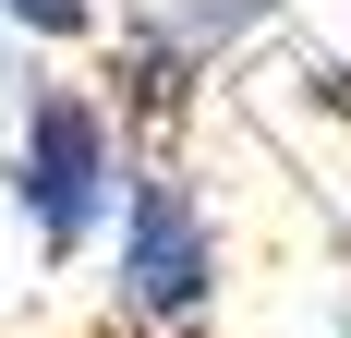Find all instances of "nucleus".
Here are the masks:
<instances>
[{
    "instance_id": "20e7f679",
    "label": "nucleus",
    "mask_w": 351,
    "mask_h": 338,
    "mask_svg": "<svg viewBox=\"0 0 351 338\" xmlns=\"http://www.w3.org/2000/svg\"><path fill=\"white\" fill-rule=\"evenodd\" d=\"M0 12L36 25V36H85V25H97V0H0Z\"/></svg>"
},
{
    "instance_id": "f257e3e1",
    "label": "nucleus",
    "mask_w": 351,
    "mask_h": 338,
    "mask_svg": "<svg viewBox=\"0 0 351 338\" xmlns=\"http://www.w3.org/2000/svg\"><path fill=\"white\" fill-rule=\"evenodd\" d=\"M121 133L85 85H25V121H12V218L36 230V254H85V242L121 218Z\"/></svg>"
},
{
    "instance_id": "f03ea898",
    "label": "nucleus",
    "mask_w": 351,
    "mask_h": 338,
    "mask_svg": "<svg viewBox=\"0 0 351 338\" xmlns=\"http://www.w3.org/2000/svg\"><path fill=\"white\" fill-rule=\"evenodd\" d=\"M109 290L158 338H194L218 314V230H206V205H194L182 169H134L121 181V278Z\"/></svg>"
},
{
    "instance_id": "7ed1b4c3",
    "label": "nucleus",
    "mask_w": 351,
    "mask_h": 338,
    "mask_svg": "<svg viewBox=\"0 0 351 338\" xmlns=\"http://www.w3.org/2000/svg\"><path fill=\"white\" fill-rule=\"evenodd\" d=\"M267 12H279V0H145L134 25H121V49H109L121 109H134V121H170V109H182V85H194L218 49H243Z\"/></svg>"
}]
</instances>
